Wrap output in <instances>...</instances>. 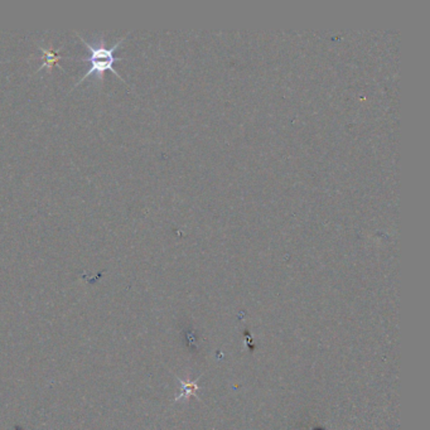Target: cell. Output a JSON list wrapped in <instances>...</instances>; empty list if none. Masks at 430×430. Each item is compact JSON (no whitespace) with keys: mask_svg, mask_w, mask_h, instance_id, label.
I'll list each match as a JSON object with an SVG mask.
<instances>
[{"mask_svg":"<svg viewBox=\"0 0 430 430\" xmlns=\"http://www.w3.org/2000/svg\"><path fill=\"white\" fill-rule=\"evenodd\" d=\"M77 37L80 38L81 42H82V43L87 47V50H89V56H87V57H82L80 60L82 62L89 64V69H87L86 74L81 77L80 81L76 84L74 89H75L76 86H79L82 81L86 80L89 76H96L98 80H103V74H105L106 71L113 72L114 75L118 76L119 79L123 80V77H121V76L118 74V71H115L114 69L115 62L120 61L121 58L116 57L114 53L115 51L118 50V47L120 46L121 43L125 40L127 35L123 37L120 40H118V42L110 47V48H108L106 45H105V40H103V35L100 37V40H98L96 45L89 43V42H87L86 40H84L80 35H77Z\"/></svg>","mask_w":430,"mask_h":430,"instance_id":"cell-1","label":"cell"},{"mask_svg":"<svg viewBox=\"0 0 430 430\" xmlns=\"http://www.w3.org/2000/svg\"><path fill=\"white\" fill-rule=\"evenodd\" d=\"M40 52L45 55V64L40 66L38 71H40L42 69H46V67H53L55 64H58V60L62 58V56H60L56 52L51 51V50H46V48H43V47H40Z\"/></svg>","mask_w":430,"mask_h":430,"instance_id":"cell-2","label":"cell"}]
</instances>
